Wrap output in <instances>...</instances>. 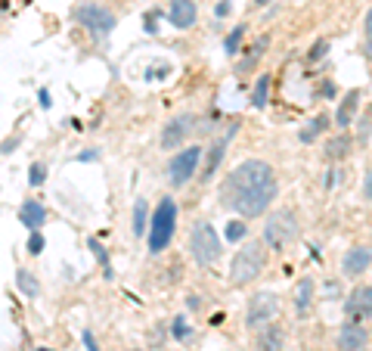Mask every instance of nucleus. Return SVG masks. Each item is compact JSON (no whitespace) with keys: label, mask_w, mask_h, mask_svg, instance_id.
<instances>
[{"label":"nucleus","mask_w":372,"mask_h":351,"mask_svg":"<svg viewBox=\"0 0 372 351\" xmlns=\"http://www.w3.org/2000/svg\"><path fill=\"white\" fill-rule=\"evenodd\" d=\"M279 193L276 171L264 158H245L227 174L221 187L223 205H230L239 218H261L273 205Z\"/></svg>","instance_id":"f257e3e1"},{"label":"nucleus","mask_w":372,"mask_h":351,"mask_svg":"<svg viewBox=\"0 0 372 351\" xmlns=\"http://www.w3.org/2000/svg\"><path fill=\"white\" fill-rule=\"evenodd\" d=\"M267 268V243L264 240H251L232 255L230 261V283L232 286H248Z\"/></svg>","instance_id":"f03ea898"},{"label":"nucleus","mask_w":372,"mask_h":351,"mask_svg":"<svg viewBox=\"0 0 372 351\" xmlns=\"http://www.w3.org/2000/svg\"><path fill=\"white\" fill-rule=\"evenodd\" d=\"M174 230H177V202L171 199V196H162V202L155 205V211H152V218H149V234H146L152 255H162V252L171 246Z\"/></svg>","instance_id":"7ed1b4c3"},{"label":"nucleus","mask_w":372,"mask_h":351,"mask_svg":"<svg viewBox=\"0 0 372 351\" xmlns=\"http://www.w3.org/2000/svg\"><path fill=\"white\" fill-rule=\"evenodd\" d=\"M189 255L196 258V264L202 268H211V264L221 261L223 255V240L221 234L214 230L211 221H196L189 230Z\"/></svg>","instance_id":"20e7f679"},{"label":"nucleus","mask_w":372,"mask_h":351,"mask_svg":"<svg viewBox=\"0 0 372 351\" xmlns=\"http://www.w3.org/2000/svg\"><path fill=\"white\" fill-rule=\"evenodd\" d=\"M298 234H301V227H298V215L291 209H279V211H273V215H267L261 240L267 243V249L285 252L291 243L298 240Z\"/></svg>","instance_id":"39448f33"},{"label":"nucleus","mask_w":372,"mask_h":351,"mask_svg":"<svg viewBox=\"0 0 372 351\" xmlns=\"http://www.w3.org/2000/svg\"><path fill=\"white\" fill-rule=\"evenodd\" d=\"M75 16H78V22H81L93 38H96V41L109 38L112 31H115V25H118V19L112 16L105 6H99V3H81L75 10Z\"/></svg>","instance_id":"423d86ee"},{"label":"nucleus","mask_w":372,"mask_h":351,"mask_svg":"<svg viewBox=\"0 0 372 351\" xmlns=\"http://www.w3.org/2000/svg\"><path fill=\"white\" fill-rule=\"evenodd\" d=\"M205 156V147H186L180 149L168 165V177H171V187H186L192 177L198 174V162Z\"/></svg>","instance_id":"0eeeda50"},{"label":"nucleus","mask_w":372,"mask_h":351,"mask_svg":"<svg viewBox=\"0 0 372 351\" xmlns=\"http://www.w3.org/2000/svg\"><path fill=\"white\" fill-rule=\"evenodd\" d=\"M192 131H196V115H192V112H180V115L168 118V124H162L158 143H162L164 152L180 149V147H186V137H189Z\"/></svg>","instance_id":"6e6552de"},{"label":"nucleus","mask_w":372,"mask_h":351,"mask_svg":"<svg viewBox=\"0 0 372 351\" xmlns=\"http://www.w3.org/2000/svg\"><path fill=\"white\" fill-rule=\"evenodd\" d=\"M279 314V295L276 293H255L248 299V311H245V323L251 329L267 327L270 320Z\"/></svg>","instance_id":"1a4fd4ad"},{"label":"nucleus","mask_w":372,"mask_h":351,"mask_svg":"<svg viewBox=\"0 0 372 351\" xmlns=\"http://www.w3.org/2000/svg\"><path fill=\"white\" fill-rule=\"evenodd\" d=\"M168 22L180 31H189L198 22V6L196 0H171L168 6Z\"/></svg>","instance_id":"9d476101"},{"label":"nucleus","mask_w":372,"mask_h":351,"mask_svg":"<svg viewBox=\"0 0 372 351\" xmlns=\"http://www.w3.org/2000/svg\"><path fill=\"white\" fill-rule=\"evenodd\" d=\"M344 311H348V320H354V323H363L366 317H372V286H357L354 293L348 295Z\"/></svg>","instance_id":"9b49d317"},{"label":"nucleus","mask_w":372,"mask_h":351,"mask_svg":"<svg viewBox=\"0 0 372 351\" xmlns=\"http://www.w3.org/2000/svg\"><path fill=\"white\" fill-rule=\"evenodd\" d=\"M366 342H369V336H366V329H363V323L348 320L338 329V348L341 351H363Z\"/></svg>","instance_id":"f8f14e48"},{"label":"nucleus","mask_w":372,"mask_h":351,"mask_svg":"<svg viewBox=\"0 0 372 351\" xmlns=\"http://www.w3.org/2000/svg\"><path fill=\"white\" fill-rule=\"evenodd\" d=\"M369 264H372V249L354 246V249H348V255H344L341 270H344V277H360V274L369 270Z\"/></svg>","instance_id":"ddd939ff"},{"label":"nucleus","mask_w":372,"mask_h":351,"mask_svg":"<svg viewBox=\"0 0 372 351\" xmlns=\"http://www.w3.org/2000/svg\"><path fill=\"white\" fill-rule=\"evenodd\" d=\"M239 131V124H232V128L227 131V137H221L217 143H211V149L205 152V171H202V181H211V174L217 171V165H221V158H223V152H227V143H230V137Z\"/></svg>","instance_id":"4468645a"},{"label":"nucleus","mask_w":372,"mask_h":351,"mask_svg":"<svg viewBox=\"0 0 372 351\" xmlns=\"http://www.w3.org/2000/svg\"><path fill=\"white\" fill-rule=\"evenodd\" d=\"M19 224H25L28 230H41L46 224V209L37 199H25L19 205Z\"/></svg>","instance_id":"2eb2a0df"},{"label":"nucleus","mask_w":372,"mask_h":351,"mask_svg":"<svg viewBox=\"0 0 372 351\" xmlns=\"http://www.w3.org/2000/svg\"><path fill=\"white\" fill-rule=\"evenodd\" d=\"M257 351H282L285 348V333L279 323H267V327H261V333H257Z\"/></svg>","instance_id":"dca6fc26"},{"label":"nucleus","mask_w":372,"mask_h":351,"mask_svg":"<svg viewBox=\"0 0 372 351\" xmlns=\"http://www.w3.org/2000/svg\"><path fill=\"white\" fill-rule=\"evenodd\" d=\"M357 103H360V90H348V94H344V100H341V106H338V112H335V124H338L341 131L348 128L350 122H354Z\"/></svg>","instance_id":"f3484780"},{"label":"nucleus","mask_w":372,"mask_h":351,"mask_svg":"<svg viewBox=\"0 0 372 351\" xmlns=\"http://www.w3.org/2000/svg\"><path fill=\"white\" fill-rule=\"evenodd\" d=\"M16 286H19V293H22L25 299H37V295H41V280H37L31 270H25V268L16 270Z\"/></svg>","instance_id":"a211bd4d"},{"label":"nucleus","mask_w":372,"mask_h":351,"mask_svg":"<svg viewBox=\"0 0 372 351\" xmlns=\"http://www.w3.org/2000/svg\"><path fill=\"white\" fill-rule=\"evenodd\" d=\"M130 227H134L137 240L149 234V205H146V199H137L134 202V218H130Z\"/></svg>","instance_id":"6ab92c4d"},{"label":"nucleus","mask_w":372,"mask_h":351,"mask_svg":"<svg viewBox=\"0 0 372 351\" xmlns=\"http://www.w3.org/2000/svg\"><path fill=\"white\" fill-rule=\"evenodd\" d=\"M310 302H314V280H310V277H304V280L295 286V308H298V314H304V311L310 308Z\"/></svg>","instance_id":"aec40b11"},{"label":"nucleus","mask_w":372,"mask_h":351,"mask_svg":"<svg viewBox=\"0 0 372 351\" xmlns=\"http://www.w3.org/2000/svg\"><path fill=\"white\" fill-rule=\"evenodd\" d=\"M267 100H270V75H261L255 81V90H251V106H255V109H264Z\"/></svg>","instance_id":"412c9836"},{"label":"nucleus","mask_w":372,"mask_h":351,"mask_svg":"<svg viewBox=\"0 0 372 351\" xmlns=\"http://www.w3.org/2000/svg\"><path fill=\"white\" fill-rule=\"evenodd\" d=\"M350 152V137L348 134H338L326 143V158H344Z\"/></svg>","instance_id":"4be33fe9"},{"label":"nucleus","mask_w":372,"mask_h":351,"mask_svg":"<svg viewBox=\"0 0 372 351\" xmlns=\"http://www.w3.org/2000/svg\"><path fill=\"white\" fill-rule=\"evenodd\" d=\"M326 128H329V118H326V115H316L314 122L307 124V128H301V134H298V137H301V143H314Z\"/></svg>","instance_id":"5701e85b"},{"label":"nucleus","mask_w":372,"mask_h":351,"mask_svg":"<svg viewBox=\"0 0 372 351\" xmlns=\"http://www.w3.org/2000/svg\"><path fill=\"white\" fill-rule=\"evenodd\" d=\"M242 38H245V25H236V28L223 38V53H227V56H236L239 47H242Z\"/></svg>","instance_id":"b1692460"},{"label":"nucleus","mask_w":372,"mask_h":351,"mask_svg":"<svg viewBox=\"0 0 372 351\" xmlns=\"http://www.w3.org/2000/svg\"><path fill=\"white\" fill-rule=\"evenodd\" d=\"M87 246H90V252H93V258L99 261V268L105 270V277H112V264H109V252H105V246H103L99 240H93V236L87 240Z\"/></svg>","instance_id":"393cba45"},{"label":"nucleus","mask_w":372,"mask_h":351,"mask_svg":"<svg viewBox=\"0 0 372 351\" xmlns=\"http://www.w3.org/2000/svg\"><path fill=\"white\" fill-rule=\"evenodd\" d=\"M44 181H46V165L44 162H35L28 168V183H31V187H41Z\"/></svg>","instance_id":"a878e982"},{"label":"nucleus","mask_w":372,"mask_h":351,"mask_svg":"<svg viewBox=\"0 0 372 351\" xmlns=\"http://www.w3.org/2000/svg\"><path fill=\"white\" fill-rule=\"evenodd\" d=\"M329 47H332V44H329V41H316V44H314V47H310V50H307V63H320V59L326 56V53H329Z\"/></svg>","instance_id":"bb28decb"},{"label":"nucleus","mask_w":372,"mask_h":351,"mask_svg":"<svg viewBox=\"0 0 372 351\" xmlns=\"http://www.w3.org/2000/svg\"><path fill=\"white\" fill-rule=\"evenodd\" d=\"M171 336H174L177 342H186V336H189V323H186V317H177L174 327H171Z\"/></svg>","instance_id":"cd10ccee"},{"label":"nucleus","mask_w":372,"mask_h":351,"mask_svg":"<svg viewBox=\"0 0 372 351\" xmlns=\"http://www.w3.org/2000/svg\"><path fill=\"white\" fill-rule=\"evenodd\" d=\"M44 252V234L41 230H31V236H28V255H41Z\"/></svg>","instance_id":"c85d7f7f"},{"label":"nucleus","mask_w":372,"mask_h":351,"mask_svg":"<svg viewBox=\"0 0 372 351\" xmlns=\"http://www.w3.org/2000/svg\"><path fill=\"white\" fill-rule=\"evenodd\" d=\"M223 236H227L230 243L242 240V236H245V224H242V221H230V224H227V234H223Z\"/></svg>","instance_id":"c756f323"},{"label":"nucleus","mask_w":372,"mask_h":351,"mask_svg":"<svg viewBox=\"0 0 372 351\" xmlns=\"http://www.w3.org/2000/svg\"><path fill=\"white\" fill-rule=\"evenodd\" d=\"M230 10H232L230 0H221V3L214 6V16H217V19H223V16H230Z\"/></svg>","instance_id":"7c9ffc66"},{"label":"nucleus","mask_w":372,"mask_h":351,"mask_svg":"<svg viewBox=\"0 0 372 351\" xmlns=\"http://www.w3.org/2000/svg\"><path fill=\"white\" fill-rule=\"evenodd\" d=\"M81 339H84V345H87V351H99V348H96V336H93L90 329H84Z\"/></svg>","instance_id":"2f4dec72"},{"label":"nucleus","mask_w":372,"mask_h":351,"mask_svg":"<svg viewBox=\"0 0 372 351\" xmlns=\"http://www.w3.org/2000/svg\"><path fill=\"white\" fill-rule=\"evenodd\" d=\"M37 100H41V109H50V106H53V100H50V90H46V88L37 90Z\"/></svg>","instance_id":"473e14b6"},{"label":"nucleus","mask_w":372,"mask_h":351,"mask_svg":"<svg viewBox=\"0 0 372 351\" xmlns=\"http://www.w3.org/2000/svg\"><path fill=\"white\" fill-rule=\"evenodd\" d=\"M363 196H366V199H372V168L366 171V177H363Z\"/></svg>","instance_id":"72a5a7b5"},{"label":"nucleus","mask_w":372,"mask_h":351,"mask_svg":"<svg viewBox=\"0 0 372 351\" xmlns=\"http://www.w3.org/2000/svg\"><path fill=\"white\" fill-rule=\"evenodd\" d=\"M99 158V152H81V156H78V162H96Z\"/></svg>","instance_id":"f704fd0d"},{"label":"nucleus","mask_w":372,"mask_h":351,"mask_svg":"<svg viewBox=\"0 0 372 351\" xmlns=\"http://www.w3.org/2000/svg\"><path fill=\"white\" fill-rule=\"evenodd\" d=\"M363 28H366V38H372V6H369V13H366V22H363Z\"/></svg>","instance_id":"c9c22d12"},{"label":"nucleus","mask_w":372,"mask_h":351,"mask_svg":"<svg viewBox=\"0 0 372 351\" xmlns=\"http://www.w3.org/2000/svg\"><path fill=\"white\" fill-rule=\"evenodd\" d=\"M267 3H273V0H255V6H267Z\"/></svg>","instance_id":"e433bc0d"},{"label":"nucleus","mask_w":372,"mask_h":351,"mask_svg":"<svg viewBox=\"0 0 372 351\" xmlns=\"http://www.w3.org/2000/svg\"><path fill=\"white\" fill-rule=\"evenodd\" d=\"M37 351H50V348H37Z\"/></svg>","instance_id":"4c0bfd02"}]
</instances>
